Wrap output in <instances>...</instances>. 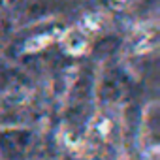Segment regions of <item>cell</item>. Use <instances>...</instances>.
<instances>
[{
    "instance_id": "1",
    "label": "cell",
    "mask_w": 160,
    "mask_h": 160,
    "mask_svg": "<svg viewBox=\"0 0 160 160\" xmlns=\"http://www.w3.org/2000/svg\"><path fill=\"white\" fill-rule=\"evenodd\" d=\"M115 136H117V122L113 121L111 113L96 115L87 128V143L94 151L111 147L115 141Z\"/></svg>"
},
{
    "instance_id": "2",
    "label": "cell",
    "mask_w": 160,
    "mask_h": 160,
    "mask_svg": "<svg viewBox=\"0 0 160 160\" xmlns=\"http://www.w3.org/2000/svg\"><path fill=\"white\" fill-rule=\"evenodd\" d=\"M34 136L25 128H8L0 132V152L8 160H21L32 147Z\"/></svg>"
},
{
    "instance_id": "3",
    "label": "cell",
    "mask_w": 160,
    "mask_h": 160,
    "mask_svg": "<svg viewBox=\"0 0 160 160\" xmlns=\"http://www.w3.org/2000/svg\"><path fill=\"white\" fill-rule=\"evenodd\" d=\"M124 92H126V79L122 75V70L119 68L106 70V73L102 75V81H100L102 100L111 104V102H117Z\"/></svg>"
},
{
    "instance_id": "4",
    "label": "cell",
    "mask_w": 160,
    "mask_h": 160,
    "mask_svg": "<svg viewBox=\"0 0 160 160\" xmlns=\"http://www.w3.org/2000/svg\"><path fill=\"white\" fill-rule=\"evenodd\" d=\"M62 45L64 49L70 53V55H81L85 53L89 42H87V36L83 30H79V28H73V30H68L62 38Z\"/></svg>"
}]
</instances>
